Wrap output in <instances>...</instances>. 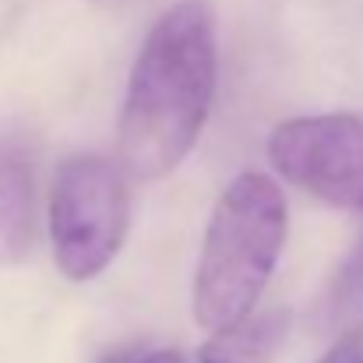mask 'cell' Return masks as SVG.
<instances>
[{
	"label": "cell",
	"mask_w": 363,
	"mask_h": 363,
	"mask_svg": "<svg viewBox=\"0 0 363 363\" xmlns=\"http://www.w3.org/2000/svg\"><path fill=\"white\" fill-rule=\"evenodd\" d=\"M289 205L264 173H240L219 198L194 268V321L226 332L250 318L286 247Z\"/></svg>",
	"instance_id": "2"
},
{
	"label": "cell",
	"mask_w": 363,
	"mask_h": 363,
	"mask_svg": "<svg viewBox=\"0 0 363 363\" xmlns=\"http://www.w3.org/2000/svg\"><path fill=\"white\" fill-rule=\"evenodd\" d=\"M318 328L328 335H363V237L339 264L318 303Z\"/></svg>",
	"instance_id": "7"
},
{
	"label": "cell",
	"mask_w": 363,
	"mask_h": 363,
	"mask_svg": "<svg viewBox=\"0 0 363 363\" xmlns=\"http://www.w3.org/2000/svg\"><path fill=\"white\" fill-rule=\"evenodd\" d=\"M35 243L32 162L14 141H0V264H21Z\"/></svg>",
	"instance_id": "5"
},
{
	"label": "cell",
	"mask_w": 363,
	"mask_h": 363,
	"mask_svg": "<svg viewBox=\"0 0 363 363\" xmlns=\"http://www.w3.org/2000/svg\"><path fill=\"white\" fill-rule=\"evenodd\" d=\"M282 335H286L282 311L261 314V318H243L240 325L216 332L198 350V363H272Z\"/></svg>",
	"instance_id": "6"
},
{
	"label": "cell",
	"mask_w": 363,
	"mask_h": 363,
	"mask_svg": "<svg viewBox=\"0 0 363 363\" xmlns=\"http://www.w3.org/2000/svg\"><path fill=\"white\" fill-rule=\"evenodd\" d=\"M134 363H187L177 350H152V353H138Z\"/></svg>",
	"instance_id": "9"
},
{
	"label": "cell",
	"mask_w": 363,
	"mask_h": 363,
	"mask_svg": "<svg viewBox=\"0 0 363 363\" xmlns=\"http://www.w3.org/2000/svg\"><path fill=\"white\" fill-rule=\"evenodd\" d=\"M318 363H363V335H339Z\"/></svg>",
	"instance_id": "8"
},
{
	"label": "cell",
	"mask_w": 363,
	"mask_h": 363,
	"mask_svg": "<svg viewBox=\"0 0 363 363\" xmlns=\"http://www.w3.org/2000/svg\"><path fill=\"white\" fill-rule=\"evenodd\" d=\"M50 247L64 279L89 282L121 254L130 226L127 180L106 155H74L60 162L50 191Z\"/></svg>",
	"instance_id": "3"
},
{
	"label": "cell",
	"mask_w": 363,
	"mask_h": 363,
	"mask_svg": "<svg viewBox=\"0 0 363 363\" xmlns=\"http://www.w3.org/2000/svg\"><path fill=\"white\" fill-rule=\"evenodd\" d=\"M219 78L216 21L205 0L173 4L145 35L123 92L121 169L138 180L173 173L208 121Z\"/></svg>",
	"instance_id": "1"
},
{
	"label": "cell",
	"mask_w": 363,
	"mask_h": 363,
	"mask_svg": "<svg viewBox=\"0 0 363 363\" xmlns=\"http://www.w3.org/2000/svg\"><path fill=\"white\" fill-rule=\"evenodd\" d=\"M268 162L311 198L363 212V117L325 113L279 123L268 138Z\"/></svg>",
	"instance_id": "4"
}]
</instances>
